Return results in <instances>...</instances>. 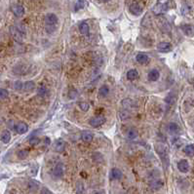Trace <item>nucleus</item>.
Segmentation results:
<instances>
[{
    "label": "nucleus",
    "mask_w": 194,
    "mask_h": 194,
    "mask_svg": "<svg viewBox=\"0 0 194 194\" xmlns=\"http://www.w3.org/2000/svg\"><path fill=\"white\" fill-rule=\"evenodd\" d=\"M64 173H65L64 164H62V163H58L53 169L52 176H53L54 179H61V178H62V176H64Z\"/></svg>",
    "instance_id": "obj_1"
},
{
    "label": "nucleus",
    "mask_w": 194,
    "mask_h": 194,
    "mask_svg": "<svg viewBox=\"0 0 194 194\" xmlns=\"http://www.w3.org/2000/svg\"><path fill=\"white\" fill-rule=\"evenodd\" d=\"M90 125L94 128H98L100 126H101L102 124L105 123V117L102 115H98L95 116L93 118H91V120L89 121Z\"/></svg>",
    "instance_id": "obj_2"
},
{
    "label": "nucleus",
    "mask_w": 194,
    "mask_h": 194,
    "mask_svg": "<svg viewBox=\"0 0 194 194\" xmlns=\"http://www.w3.org/2000/svg\"><path fill=\"white\" fill-rule=\"evenodd\" d=\"M10 31L14 39H16L17 41L21 42L22 40V36H24L25 32H22L18 26H11L10 27Z\"/></svg>",
    "instance_id": "obj_3"
},
{
    "label": "nucleus",
    "mask_w": 194,
    "mask_h": 194,
    "mask_svg": "<svg viewBox=\"0 0 194 194\" xmlns=\"http://www.w3.org/2000/svg\"><path fill=\"white\" fill-rule=\"evenodd\" d=\"M58 22V17L53 13H49L45 17V24L48 26H55Z\"/></svg>",
    "instance_id": "obj_4"
},
{
    "label": "nucleus",
    "mask_w": 194,
    "mask_h": 194,
    "mask_svg": "<svg viewBox=\"0 0 194 194\" xmlns=\"http://www.w3.org/2000/svg\"><path fill=\"white\" fill-rule=\"evenodd\" d=\"M53 148H54V150L57 151V152H59V153H61V152H64L65 149V141L64 140H57L55 142H54V145H53Z\"/></svg>",
    "instance_id": "obj_5"
},
{
    "label": "nucleus",
    "mask_w": 194,
    "mask_h": 194,
    "mask_svg": "<svg viewBox=\"0 0 194 194\" xmlns=\"http://www.w3.org/2000/svg\"><path fill=\"white\" fill-rule=\"evenodd\" d=\"M155 149H156V152L159 154V156L161 157V159L163 160L164 157L168 159V152H167V148L166 146H165L164 145L162 144H157L155 145Z\"/></svg>",
    "instance_id": "obj_6"
},
{
    "label": "nucleus",
    "mask_w": 194,
    "mask_h": 194,
    "mask_svg": "<svg viewBox=\"0 0 194 194\" xmlns=\"http://www.w3.org/2000/svg\"><path fill=\"white\" fill-rule=\"evenodd\" d=\"M129 10H130V13L132 15H134V16H140L142 13V7L139 3L131 4L130 7H129Z\"/></svg>",
    "instance_id": "obj_7"
},
{
    "label": "nucleus",
    "mask_w": 194,
    "mask_h": 194,
    "mask_svg": "<svg viewBox=\"0 0 194 194\" xmlns=\"http://www.w3.org/2000/svg\"><path fill=\"white\" fill-rule=\"evenodd\" d=\"M178 169L180 173L185 174L189 171V163H188L187 160H185V159H181V160H180L178 163Z\"/></svg>",
    "instance_id": "obj_8"
},
{
    "label": "nucleus",
    "mask_w": 194,
    "mask_h": 194,
    "mask_svg": "<svg viewBox=\"0 0 194 194\" xmlns=\"http://www.w3.org/2000/svg\"><path fill=\"white\" fill-rule=\"evenodd\" d=\"M157 49L161 53H168L172 50V45L168 42H160L157 45Z\"/></svg>",
    "instance_id": "obj_9"
},
{
    "label": "nucleus",
    "mask_w": 194,
    "mask_h": 194,
    "mask_svg": "<svg viewBox=\"0 0 194 194\" xmlns=\"http://www.w3.org/2000/svg\"><path fill=\"white\" fill-rule=\"evenodd\" d=\"M27 131H28V126H27L26 123L20 122V123H18L16 125V132L18 134H20V135L26 134Z\"/></svg>",
    "instance_id": "obj_10"
},
{
    "label": "nucleus",
    "mask_w": 194,
    "mask_h": 194,
    "mask_svg": "<svg viewBox=\"0 0 194 194\" xmlns=\"http://www.w3.org/2000/svg\"><path fill=\"white\" fill-rule=\"evenodd\" d=\"M182 32H184L186 36H193L194 35V26L191 25H182L180 26Z\"/></svg>",
    "instance_id": "obj_11"
},
{
    "label": "nucleus",
    "mask_w": 194,
    "mask_h": 194,
    "mask_svg": "<svg viewBox=\"0 0 194 194\" xmlns=\"http://www.w3.org/2000/svg\"><path fill=\"white\" fill-rule=\"evenodd\" d=\"M168 131H169V133L170 135H172V136H176V135H178L180 133V126L176 123L175 122H171L169 124V127H168Z\"/></svg>",
    "instance_id": "obj_12"
},
{
    "label": "nucleus",
    "mask_w": 194,
    "mask_h": 194,
    "mask_svg": "<svg viewBox=\"0 0 194 194\" xmlns=\"http://www.w3.org/2000/svg\"><path fill=\"white\" fill-rule=\"evenodd\" d=\"M159 77H160V72H159V70H157V69H152V70H150L149 72H148V74H147L148 80L152 81V82L157 81L159 79Z\"/></svg>",
    "instance_id": "obj_13"
},
{
    "label": "nucleus",
    "mask_w": 194,
    "mask_h": 194,
    "mask_svg": "<svg viewBox=\"0 0 194 194\" xmlns=\"http://www.w3.org/2000/svg\"><path fill=\"white\" fill-rule=\"evenodd\" d=\"M12 12L16 17H22L25 14V8L22 5H14L12 7Z\"/></svg>",
    "instance_id": "obj_14"
},
{
    "label": "nucleus",
    "mask_w": 194,
    "mask_h": 194,
    "mask_svg": "<svg viewBox=\"0 0 194 194\" xmlns=\"http://www.w3.org/2000/svg\"><path fill=\"white\" fill-rule=\"evenodd\" d=\"M136 60L137 61L139 62V64H141V65H145L148 62V61H149V59H148V56L146 54H144V53H140L137 55L136 57Z\"/></svg>",
    "instance_id": "obj_15"
},
{
    "label": "nucleus",
    "mask_w": 194,
    "mask_h": 194,
    "mask_svg": "<svg viewBox=\"0 0 194 194\" xmlns=\"http://www.w3.org/2000/svg\"><path fill=\"white\" fill-rule=\"evenodd\" d=\"M122 172L117 168H113L110 172V179L111 180H120L122 178Z\"/></svg>",
    "instance_id": "obj_16"
},
{
    "label": "nucleus",
    "mask_w": 194,
    "mask_h": 194,
    "mask_svg": "<svg viewBox=\"0 0 194 194\" xmlns=\"http://www.w3.org/2000/svg\"><path fill=\"white\" fill-rule=\"evenodd\" d=\"M0 140L3 142V144H8V142L11 141V133L8 130H5L1 133V136H0Z\"/></svg>",
    "instance_id": "obj_17"
},
{
    "label": "nucleus",
    "mask_w": 194,
    "mask_h": 194,
    "mask_svg": "<svg viewBox=\"0 0 194 194\" xmlns=\"http://www.w3.org/2000/svg\"><path fill=\"white\" fill-rule=\"evenodd\" d=\"M81 138H82V141L85 142H91L93 141L94 137H93V134L89 132V131H84L81 135Z\"/></svg>",
    "instance_id": "obj_18"
},
{
    "label": "nucleus",
    "mask_w": 194,
    "mask_h": 194,
    "mask_svg": "<svg viewBox=\"0 0 194 194\" xmlns=\"http://www.w3.org/2000/svg\"><path fill=\"white\" fill-rule=\"evenodd\" d=\"M127 138L130 139V140H135L137 137L139 136V132H138V130H137L136 128H130L128 131H127Z\"/></svg>",
    "instance_id": "obj_19"
},
{
    "label": "nucleus",
    "mask_w": 194,
    "mask_h": 194,
    "mask_svg": "<svg viewBox=\"0 0 194 194\" xmlns=\"http://www.w3.org/2000/svg\"><path fill=\"white\" fill-rule=\"evenodd\" d=\"M122 105L126 110L132 109L134 107V101H132L131 99H125L122 101Z\"/></svg>",
    "instance_id": "obj_20"
},
{
    "label": "nucleus",
    "mask_w": 194,
    "mask_h": 194,
    "mask_svg": "<svg viewBox=\"0 0 194 194\" xmlns=\"http://www.w3.org/2000/svg\"><path fill=\"white\" fill-rule=\"evenodd\" d=\"M108 94H109V88H108V86H106V85H102L99 90L100 97L101 98H105V97H107Z\"/></svg>",
    "instance_id": "obj_21"
},
{
    "label": "nucleus",
    "mask_w": 194,
    "mask_h": 194,
    "mask_svg": "<svg viewBox=\"0 0 194 194\" xmlns=\"http://www.w3.org/2000/svg\"><path fill=\"white\" fill-rule=\"evenodd\" d=\"M34 89H35V83L33 81H26L24 84V90L26 92H31Z\"/></svg>",
    "instance_id": "obj_22"
},
{
    "label": "nucleus",
    "mask_w": 194,
    "mask_h": 194,
    "mask_svg": "<svg viewBox=\"0 0 194 194\" xmlns=\"http://www.w3.org/2000/svg\"><path fill=\"white\" fill-rule=\"evenodd\" d=\"M139 77V72L137 69H130L127 72V78L129 80H135Z\"/></svg>",
    "instance_id": "obj_23"
},
{
    "label": "nucleus",
    "mask_w": 194,
    "mask_h": 194,
    "mask_svg": "<svg viewBox=\"0 0 194 194\" xmlns=\"http://www.w3.org/2000/svg\"><path fill=\"white\" fill-rule=\"evenodd\" d=\"M75 191H76V194H85V186L82 181L79 180L76 182Z\"/></svg>",
    "instance_id": "obj_24"
},
{
    "label": "nucleus",
    "mask_w": 194,
    "mask_h": 194,
    "mask_svg": "<svg viewBox=\"0 0 194 194\" xmlns=\"http://www.w3.org/2000/svg\"><path fill=\"white\" fill-rule=\"evenodd\" d=\"M184 153L186 154L187 156H189V157H192L194 156V145H188L184 147Z\"/></svg>",
    "instance_id": "obj_25"
},
{
    "label": "nucleus",
    "mask_w": 194,
    "mask_h": 194,
    "mask_svg": "<svg viewBox=\"0 0 194 194\" xmlns=\"http://www.w3.org/2000/svg\"><path fill=\"white\" fill-rule=\"evenodd\" d=\"M79 31H80L82 34H87L89 32V25L87 22H83L79 25Z\"/></svg>",
    "instance_id": "obj_26"
},
{
    "label": "nucleus",
    "mask_w": 194,
    "mask_h": 194,
    "mask_svg": "<svg viewBox=\"0 0 194 194\" xmlns=\"http://www.w3.org/2000/svg\"><path fill=\"white\" fill-rule=\"evenodd\" d=\"M87 5L86 0H77L75 3V11L81 10L83 8H85V6Z\"/></svg>",
    "instance_id": "obj_27"
},
{
    "label": "nucleus",
    "mask_w": 194,
    "mask_h": 194,
    "mask_svg": "<svg viewBox=\"0 0 194 194\" xmlns=\"http://www.w3.org/2000/svg\"><path fill=\"white\" fill-rule=\"evenodd\" d=\"M28 187H30V189L31 191H36L39 188V184L35 180H30V184H28Z\"/></svg>",
    "instance_id": "obj_28"
},
{
    "label": "nucleus",
    "mask_w": 194,
    "mask_h": 194,
    "mask_svg": "<svg viewBox=\"0 0 194 194\" xmlns=\"http://www.w3.org/2000/svg\"><path fill=\"white\" fill-rule=\"evenodd\" d=\"M37 94H38L39 97H45V96H47L48 91H47L46 87L41 86V87H39V88L37 89Z\"/></svg>",
    "instance_id": "obj_29"
},
{
    "label": "nucleus",
    "mask_w": 194,
    "mask_h": 194,
    "mask_svg": "<svg viewBox=\"0 0 194 194\" xmlns=\"http://www.w3.org/2000/svg\"><path fill=\"white\" fill-rule=\"evenodd\" d=\"M78 105H79V107L81 108V110H83V111H88L90 108V105L87 101H80Z\"/></svg>",
    "instance_id": "obj_30"
},
{
    "label": "nucleus",
    "mask_w": 194,
    "mask_h": 194,
    "mask_svg": "<svg viewBox=\"0 0 194 194\" xmlns=\"http://www.w3.org/2000/svg\"><path fill=\"white\" fill-rule=\"evenodd\" d=\"M9 97V92L6 89L0 88V100H5Z\"/></svg>",
    "instance_id": "obj_31"
},
{
    "label": "nucleus",
    "mask_w": 194,
    "mask_h": 194,
    "mask_svg": "<svg viewBox=\"0 0 194 194\" xmlns=\"http://www.w3.org/2000/svg\"><path fill=\"white\" fill-rule=\"evenodd\" d=\"M151 186L154 188V189H159V188L163 186V182L160 180H154L151 184Z\"/></svg>",
    "instance_id": "obj_32"
},
{
    "label": "nucleus",
    "mask_w": 194,
    "mask_h": 194,
    "mask_svg": "<svg viewBox=\"0 0 194 194\" xmlns=\"http://www.w3.org/2000/svg\"><path fill=\"white\" fill-rule=\"evenodd\" d=\"M28 153H30V152H28L27 150H26V149H21L18 152V157L20 159H26L28 156Z\"/></svg>",
    "instance_id": "obj_33"
},
{
    "label": "nucleus",
    "mask_w": 194,
    "mask_h": 194,
    "mask_svg": "<svg viewBox=\"0 0 194 194\" xmlns=\"http://www.w3.org/2000/svg\"><path fill=\"white\" fill-rule=\"evenodd\" d=\"M165 101H166V104L168 105H172L174 104V101H175V99L173 98V94H169L167 98L165 99Z\"/></svg>",
    "instance_id": "obj_34"
},
{
    "label": "nucleus",
    "mask_w": 194,
    "mask_h": 194,
    "mask_svg": "<svg viewBox=\"0 0 194 194\" xmlns=\"http://www.w3.org/2000/svg\"><path fill=\"white\" fill-rule=\"evenodd\" d=\"M14 88H15L16 90H18V91H20V90H24V84H22L21 81H16L15 84H14Z\"/></svg>",
    "instance_id": "obj_35"
},
{
    "label": "nucleus",
    "mask_w": 194,
    "mask_h": 194,
    "mask_svg": "<svg viewBox=\"0 0 194 194\" xmlns=\"http://www.w3.org/2000/svg\"><path fill=\"white\" fill-rule=\"evenodd\" d=\"M120 117L122 120H125V119H128L130 117V114L128 112V110H122L120 112Z\"/></svg>",
    "instance_id": "obj_36"
},
{
    "label": "nucleus",
    "mask_w": 194,
    "mask_h": 194,
    "mask_svg": "<svg viewBox=\"0 0 194 194\" xmlns=\"http://www.w3.org/2000/svg\"><path fill=\"white\" fill-rule=\"evenodd\" d=\"M39 142H40V140H39L37 137H32V138L30 139V144L31 145H36L39 144Z\"/></svg>",
    "instance_id": "obj_37"
},
{
    "label": "nucleus",
    "mask_w": 194,
    "mask_h": 194,
    "mask_svg": "<svg viewBox=\"0 0 194 194\" xmlns=\"http://www.w3.org/2000/svg\"><path fill=\"white\" fill-rule=\"evenodd\" d=\"M40 194H53V193H52V191H51L50 189H48V188L43 187L42 189H41V191H40Z\"/></svg>",
    "instance_id": "obj_38"
},
{
    "label": "nucleus",
    "mask_w": 194,
    "mask_h": 194,
    "mask_svg": "<svg viewBox=\"0 0 194 194\" xmlns=\"http://www.w3.org/2000/svg\"><path fill=\"white\" fill-rule=\"evenodd\" d=\"M45 141H45V144H46V145H50V139L49 138H45Z\"/></svg>",
    "instance_id": "obj_39"
},
{
    "label": "nucleus",
    "mask_w": 194,
    "mask_h": 194,
    "mask_svg": "<svg viewBox=\"0 0 194 194\" xmlns=\"http://www.w3.org/2000/svg\"><path fill=\"white\" fill-rule=\"evenodd\" d=\"M107 1H109V0H101V2H107Z\"/></svg>",
    "instance_id": "obj_40"
}]
</instances>
